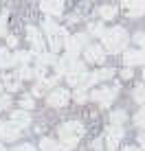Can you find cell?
<instances>
[{
    "label": "cell",
    "instance_id": "obj_1",
    "mask_svg": "<svg viewBox=\"0 0 145 151\" xmlns=\"http://www.w3.org/2000/svg\"><path fill=\"white\" fill-rule=\"evenodd\" d=\"M84 125H81L79 121H68L64 125H59L57 134H59V147L64 151H72L77 147V142L81 140V136H84Z\"/></svg>",
    "mask_w": 145,
    "mask_h": 151
},
{
    "label": "cell",
    "instance_id": "obj_2",
    "mask_svg": "<svg viewBox=\"0 0 145 151\" xmlns=\"http://www.w3.org/2000/svg\"><path fill=\"white\" fill-rule=\"evenodd\" d=\"M42 31L46 35V40H49V46H51V53H59L62 48L66 46V40H68V35H66V31L59 27V24H55L51 18H46L42 22Z\"/></svg>",
    "mask_w": 145,
    "mask_h": 151
},
{
    "label": "cell",
    "instance_id": "obj_3",
    "mask_svg": "<svg viewBox=\"0 0 145 151\" xmlns=\"http://www.w3.org/2000/svg\"><path fill=\"white\" fill-rule=\"evenodd\" d=\"M101 40H103V48H106L108 53H121V50H125L128 42H130L125 29H121V27H115L110 31H106Z\"/></svg>",
    "mask_w": 145,
    "mask_h": 151
},
{
    "label": "cell",
    "instance_id": "obj_4",
    "mask_svg": "<svg viewBox=\"0 0 145 151\" xmlns=\"http://www.w3.org/2000/svg\"><path fill=\"white\" fill-rule=\"evenodd\" d=\"M88 46V33H77V35H68L66 40V57H77L79 53H84V48Z\"/></svg>",
    "mask_w": 145,
    "mask_h": 151
},
{
    "label": "cell",
    "instance_id": "obj_5",
    "mask_svg": "<svg viewBox=\"0 0 145 151\" xmlns=\"http://www.w3.org/2000/svg\"><path fill=\"white\" fill-rule=\"evenodd\" d=\"M27 40L31 44V53H33V55H40V53L46 50V42L42 37V31H40L38 27H33V24L27 27Z\"/></svg>",
    "mask_w": 145,
    "mask_h": 151
},
{
    "label": "cell",
    "instance_id": "obj_6",
    "mask_svg": "<svg viewBox=\"0 0 145 151\" xmlns=\"http://www.w3.org/2000/svg\"><path fill=\"white\" fill-rule=\"evenodd\" d=\"M117 94H119V88L117 86H108V88H97V90L90 94V99H92V101H97L99 105L108 107L117 99Z\"/></svg>",
    "mask_w": 145,
    "mask_h": 151
},
{
    "label": "cell",
    "instance_id": "obj_7",
    "mask_svg": "<svg viewBox=\"0 0 145 151\" xmlns=\"http://www.w3.org/2000/svg\"><path fill=\"white\" fill-rule=\"evenodd\" d=\"M20 134H22V127H20L18 123H13L11 118L0 123V138L2 140H9V142H11V140H18Z\"/></svg>",
    "mask_w": 145,
    "mask_h": 151
},
{
    "label": "cell",
    "instance_id": "obj_8",
    "mask_svg": "<svg viewBox=\"0 0 145 151\" xmlns=\"http://www.w3.org/2000/svg\"><path fill=\"white\" fill-rule=\"evenodd\" d=\"M68 90L66 88H55V90H51L49 92V96H46V103H49L51 107H64L66 103H68Z\"/></svg>",
    "mask_w": 145,
    "mask_h": 151
},
{
    "label": "cell",
    "instance_id": "obj_9",
    "mask_svg": "<svg viewBox=\"0 0 145 151\" xmlns=\"http://www.w3.org/2000/svg\"><path fill=\"white\" fill-rule=\"evenodd\" d=\"M40 9L51 18H57L64 13V0H40Z\"/></svg>",
    "mask_w": 145,
    "mask_h": 151
},
{
    "label": "cell",
    "instance_id": "obj_10",
    "mask_svg": "<svg viewBox=\"0 0 145 151\" xmlns=\"http://www.w3.org/2000/svg\"><path fill=\"white\" fill-rule=\"evenodd\" d=\"M121 7L130 18H141L145 13V0H121Z\"/></svg>",
    "mask_w": 145,
    "mask_h": 151
},
{
    "label": "cell",
    "instance_id": "obj_11",
    "mask_svg": "<svg viewBox=\"0 0 145 151\" xmlns=\"http://www.w3.org/2000/svg\"><path fill=\"white\" fill-rule=\"evenodd\" d=\"M84 57L88 64H103V59H106V53H103L101 46L97 44H88L84 48Z\"/></svg>",
    "mask_w": 145,
    "mask_h": 151
},
{
    "label": "cell",
    "instance_id": "obj_12",
    "mask_svg": "<svg viewBox=\"0 0 145 151\" xmlns=\"http://www.w3.org/2000/svg\"><path fill=\"white\" fill-rule=\"evenodd\" d=\"M123 138V127L121 125H110L106 132V145H108V151H115L119 140Z\"/></svg>",
    "mask_w": 145,
    "mask_h": 151
},
{
    "label": "cell",
    "instance_id": "obj_13",
    "mask_svg": "<svg viewBox=\"0 0 145 151\" xmlns=\"http://www.w3.org/2000/svg\"><path fill=\"white\" fill-rule=\"evenodd\" d=\"M57 79H59V75H53V77H38V86L33 88V96H40V94H44L49 88H53L55 83H57Z\"/></svg>",
    "mask_w": 145,
    "mask_h": 151
},
{
    "label": "cell",
    "instance_id": "obj_14",
    "mask_svg": "<svg viewBox=\"0 0 145 151\" xmlns=\"http://www.w3.org/2000/svg\"><path fill=\"white\" fill-rule=\"evenodd\" d=\"M123 61L125 66H145V50H125Z\"/></svg>",
    "mask_w": 145,
    "mask_h": 151
},
{
    "label": "cell",
    "instance_id": "obj_15",
    "mask_svg": "<svg viewBox=\"0 0 145 151\" xmlns=\"http://www.w3.org/2000/svg\"><path fill=\"white\" fill-rule=\"evenodd\" d=\"M2 86L7 88L9 92H18L20 88H22V79H20L18 72H7V75L2 77Z\"/></svg>",
    "mask_w": 145,
    "mask_h": 151
},
{
    "label": "cell",
    "instance_id": "obj_16",
    "mask_svg": "<svg viewBox=\"0 0 145 151\" xmlns=\"http://www.w3.org/2000/svg\"><path fill=\"white\" fill-rule=\"evenodd\" d=\"M15 66V53L9 48H0V68H13Z\"/></svg>",
    "mask_w": 145,
    "mask_h": 151
},
{
    "label": "cell",
    "instance_id": "obj_17",
    "mask_svg": "<svg viewBox=\"0 0 145 151\" xmlns=\"http://www.w3.org/2000/svg\"><path fill=\"white\" fill-rule=\"evenodd\" d=\"M11 121L13 123H18L20 127H29L31 125V114H29V110H18V112H13L11 114Z\"/></svg>",
    "mask_w": 145,
    "mask_h": 151
},
{
    "label": "cell",
    "instance_id": "obj_18",
    "mask_svg": "<svg viewBox=\"0 0 145 151\" xmlns=\"http://www.w3.org/2000/svg\"><path fill=\"white\" fill-rule=\"evenodd\" d=\"M35 59H38V66H55L57 64V57H55V53H40L35 55Z\"/></svg>",
    "mask_w": 145,
    "mask_h": 151
},
{
    "label": "cell",
    "instance_id": "obj_19",
    "mask_svg": "<svg viewBox=\"0 0 145 151\" xmlns=\"http://www.w3.org/2000/svg\"><path fill=\"white\" fill-rule=\"evenodd\" d=\"M99 18L101 20L117 18V7H115V4H103V7H99Z\"/></svg>",
    "mask_w": 145,
    "mask_h": 151
},
{
    "label": "cell",
    "instance_id": "obj_20",
    "mask_svg": "<svg viewBox=\"0 0 145 151\" xmlns=\"http://www.w3.org/2000/svg\"><path fill=\"white\" fill-rule=\"evenodd\" d=\"M59 142H55L53 138H42L40 140V151H59Z\"/></svg>",
    "mask_w": 145,
    "mask_h": 151
},
{
    "label": "cell",
    "instance_id": "obj_21",
    "mask_svg": "<svg viewBox=\"0 0 145 151\" xmlns=\"http://www.w3.org/2000/svg\"><path fill=\"white\" fill-rule=\"evenodd\" d=\"M31 57H35L33 53H24V50H18L15 53V66H29Z\"/></svg>",
    "mask_w": 145,
    "mask_h": 151
},
{
    "label": "cell",
    "instance_id": "obj_22",
    "mask_svg": "<svg viewBox=\"0 0 145 151\" xmlns=\"http://www.w3.org/2000/svg\"><path fill=\"white\" fill-rule=\"evenodd\" d=\"M18 75H20V79H33V77H38V72L31 66H18Z\"/></svg>",
    "mask_w": 145,
    "mask_h": 151
},
{
    "label": "cell",
    "instance_id": "obj_23",
    "mask_svg": "<svg viewBox=\"0 0 145 151\" xmlns=\"http://www.w3.org/2000/svg\"><path fill=\"white\" fill-rule=\"evenodd\" d=\"M134 101L145 107V83H141V86L134 88Z\"/></svg>",
    "mask_w": 145,
    "mask_h": 151
},
{
    "label": "cell",
    "instance_id": "obj_24",
    "mask_svg": "<svg viewBox=\"0 0 145 151\" xmlns=\"http://www.w3.org/2000/svg\"><path fill=\"white\" fill-rule=\"evenodd\" d=\"M88 33H90V35H97V37H103L106 29H103L101 22H90V27H88Z\"/></svg>",
    "mask_w": 145,
    "mask_h": 151
},
{
    "label": "cell",
    "instance_id": "obj_25",
    "mask_svg": "<svg viewBox=\"0 0 145 151\" xmlns=\"http://www.w3.org/2000/svg\"><path fill=\"white\" fill-rule=\"evenodd\" d=\"M125 112H123V110H117V112H112V116H110V123L112 125H123V123H125Z\"/></svg>",
    "mask_w": 145,
    "mask_h": 151
},
{
    "label": "cell",
    "instance_id": "obj_26",
    "mask_svg": "<svg viewBox=\"0 0 145 151\" xmlns=\"http://www.w3.org/2000/svg\"><path fill=\"white\" fill-rule=\"evenodd\" d=\"M112 75H115V70H112V68H101V70H97V72H95L97 81H106V79H112Z\"/></svg>",
    "mask_w": 145,
    "mask_h": 151
},
{
    "label": "cell",
    "instance_id": "obj_27",
    "mask_svg": "<svg viewBox=\"0 0 145 151\" xmlns=\"http://www.w3.org/2000/svg\"><path fill=\"white\" fill-rule=\"evenodd\" d=\"M134 125L141 127V129H145V107H141V110L136 112V116H134Z\"/></svg>",
    "mask_w": 145,
    "mask_h": 151
},
{
    "label": "cell",
    "instance_id": "obj_28",
    "mask_svg": "<svg viewBox=\"0 0 145 151\" xmlns=\"http://www.w3.org/2000/svg\"><path fill=\"white\" fill-rule=\"evenodd\" d=\"M72 99H75L77 103H84L86 99H88V92H86V88H75V94H72Z\"/></svg>",
    "mask_w": 145,
    "mask_h": 151
},
{
    "label": "cell",
    "instance_id": "obj_29",
    "mask_svg": "<svg viewBox=\"0 0 145 151\" xmlns=\"http://www.w3.org/2000/svg\"><path fill=\"white\" fill-rule=\"evenodd\" d=\"M20 105H22V110H33V94H24L20 99Z\"/></svg>",
    "mask_w": 145,
    "mask_h": 151
},
{
    "label": "cell",
    "instance_id": "obj_30",
    "mask_svg": "<svg viewBox=\"0 0 145 151\" xmlns=\"http://www.w3.org/2000/svg\"><path fill=\"white\" fill-rule=\"evenodd\" d=\"M7 13H0V37H7Z\"/></svg>",
    "mask_w": 145,
    "mask_h": 151
},
{
    "label": "cell",
    "instance_id": "obj_31",
    "mask_svg": "<svg viewBox=\"0 0 145 151\" xmlns=\"http://www.w3.org/2000/svg\"><path fill=\"white\" fill-rule=\"evenodd\" d=\"M9 107H11V96L0 94V110H9Z\"/></svg>",
    "mask_w": 145,
    "mask_h": 151
},
{
    "label": "cell",
    "instance_id": "obj_32",
    "mask_svg": "<svg viewBox=\"0 0 145 151\" xmlns=\"http://www.w3.org/2000/svg\"><path fill=\"white\" fill-rule=\"evenodd\" d=\"M134 42H136V44L145 50V33H136V35H134Z\"/></svg>",
    "mask_w": 145,
    "mask_h": 151
},
{
    "label": "cell",
    "instance_id": "obj_33",
    "mask_svg": "<svg viewBox=\"0 0 145 151\" xmlns=\"http://www.w3.org/2000/svg\"><path fill=\"white\" fill-rule=\"evenodd\" d=\"M11 151H38V149H35L33 145L24 142V145H20V147H15V149H11Z\"/></svg>",
    "mask_w": 145,
    "mask_h": 151
},
{
    "label": "cell",
    "instance_id": "obj_34",
    "mask_svg": "<svg viewBox=\"0 0 145 151\" xmlns=\"http://www.w3.org/2000/svg\"><path fill=\"white\" fill-rule=\"evenodd\" d=\"M7 44H9V48H15V46H18V37L9 35V37H7Z\"/></svg>",
    "mask_w": 145,
    "mask_h": 151
},
{
    "label": "cell",
    "instance_id": "obj_35",
    "mask_svg": "<svg viewBox=\"0 0 145 151\" xmlns=\"http://www.w3.org/2000/svg\"><path fill=\"white\" fill-rule=\"evenodd\" d=\"M132 75H134V72L130 70V66H128V68H125V70L121 72V77H123V79H132Z\"/></svg>",
    "mask_w": 145,
    "mask_h": 151
},
{
    "label": "cell",
    "instance_id": "obj_36",
    "mask_svg": "<svg viewBox=\"0 0 145 151\" xmlns=\"http://www.w3.org/2000/svg\"><path fill=\"white\" fill-rule=\"evenodd\" d=\"M92 149H101V140H95V142H92Z\"/></svg>",
    "mask_w": 145,
    "mask_h": 151
},
{
    "label": "cell",
    "instance_id": "obj_37",
    "mask_svg": "<svg viewBox=\"0 0 145 151\" xmlns=\"http://www.w3.org/2000/svg\"><path fill=\"white\" fill-rule=\"evenodd\" d=\"M123 151H143V149H136V147H125Z\"/></svg>",
    "mask_w": 145,
    "mask_h": 151
},
{
    "label": "cell",
    "instance_id": "obj_38",
    "mask_svg": "<svg viewBox=\"0 0 145 151\" xmlns=\"http://www.w3.org/2000/svg\"><path fill=\"white\" fill-rule=\"evenodd\" d=\"M0 151H7V149H4V147H2V142H0Z\"/></svg>",
    "mask_w": 145,
    "mask_h": 151
},
{
    "label": "cell",
    "instance_id": "obj_39",
    "mask_svg": "<svg viewBox=\"0 0 145 151\" xmlns=\"http://www.w3.org/2000/svg\"><path fill=\"white\" fill-rule=\"evenodd\" d=\"M2 88H4V86H2V83H0V94H2Z\"/></svg>",
    "mask_w": 145,
    "mask_h": 151
},
{
    "label": "cell",
    "instance_id": "obj_40",
    "mask_svg": "<svg viewBox=\"0 0 145 151\" xmlns=\"http://www.w3.org/2000/svg\"><path fill=\"white\" fill-rule=\"evenodd\" d=\"M143 79H145V70H143Z\"/></svg>",
    "mask_w": 145,
    "mask_h": 151
}]
</instances>
